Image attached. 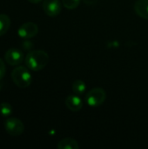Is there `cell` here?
Masks as SVG:
<instances>
[{"mask_svg": "<svg viewBox=\"0 0 148 149\" xmlns=\"http://www.w3.org/2000/svg\"><path fill=\"white\" fill-rule=\"evenodd\" d=\"M38 32V25L33 22H26L23 24L17 30V35L23 39H30L35 37Z\"/></svg>", "mask_w": 148, "mask_h": 149, "instance_id": "cell-5", "label": "cell"}, {"mask_svg": "<svg viewBox=\"0 0 148 149\" xmlns=\"http://www.w3.org/2000/svg\"><path fill=\"white\" fill-rule=\"evenodd\" d=\"M85 89H86V85L81 79H77L72 84V92L74 93V94L82 95L85 92Z\"/></svg>", "mask_w": 148, "mask_h": 149, "instance_id": "cell-12", "label": "cell"}, {"mask_svg": "<svg viewBox=\"0 0 148 149\" xmlns=\"http://www.w3.org/2000/svg\"><path fill=\"white\" fill-rule=\"evenodd\" d=\"M57 148L58 149H79V145L72 138H65L58 143Z\"/></svg>", "mask_w": 148, "mask_h": 149, "instance_id": "cell-10", "label": "cell"}, {"mask_svg": "<svg viewBox=\"0 0 148 149\" xmlns=\"http://www.w3.org/2000/svg\"><path fill=\"white\" fill-rule=\"evenodd\" d=\"M49 55L43 50L31 51L25 56V65L31 71L38 72L44 69L49 62Z\"/></svg>", "mask_w": 148, "mask_h": 149, "instance_id": "cell-1", "label": "cell"}, {"mask_svg": "<svg viewBox=\"0 0 148 149\" xmlns=\"http://www.w3.org/2000/svg\"><path fill=\"white\" fill-rule=\"evenodd\" d=\"M24 59L23 52L17 48H10L4 53V60L10 65H18Z\"/></svg>", "mask_w": 148, "mask_h": 149, "instance_id": "cell-6", "label": "cell"}, {"mask_svg": "<svg viewBox=\"0 0 148 149\" xmlns=\"http://www.w3.org/2000/svg\"><path fill=\"white\" fill-rule=\"evenodd\" d=\"M61 3L59 0H44L43 10L49 17H57L61 12Z\"/></svg>", "mask_w": 148, "mask_h": 149, "instance_id": "cell-7", "label": "cell"}, {"mask_svg": "<svg viewBox=\"0 0 148 149\" xmlns=\"http://www.w3.org/2000/svg\"><path fill=\"white\" fill-rule=\"evenodd\" d=\"M5 131L13 137L20 136L24 131V123L17 118H9L4 121Z\"/></svg>", "mask_w": 148, "mask_h": 149, "instance_id": "cell-4", "label": "cell"}, {"mask_svg": "<svg viewBox=\"0 0 148 149\" xmlns=\"http://www.w3.org/2000/svg\"><path fill=\"white\" fill-rule=\"evenodd\" d=\"M10 27V18L6 14H0V36L4 35Z\"/></svg>", "mask_w": 148, "mask_h": 149, "instance_id": "cell-11", "label": "cell"}, {"mask_svg": "<svg viewBox=\"0 0 148 149\" xmlns=\"http://www.w3.org/2000/svg\"><path fill=\"white\" fill-rule=\"evenodd\" d=\"M65 103L66 107L72 112H79L83 107V101L77 94L69 95L65 99Z\"/></svg>", "mask_w": 148, "mask_h": 149, "instance_id": "cell-8", "label": "cell"}, {"mask_svg": "<svg viewBox=\"0 0 148 149\" xmlns=\"http://www.w3.org/2000/svg\"><path fill=\"white\" fill-rule=\"evenodd\" d=\"M30 3H40L42 0H28Z\"/></svg>", "mask_w": 148, "mask_h": 149, "instance_id": "cell-17", "label": "cell"}, {"mask_svg": "<svg viewBox=\"0 0 148 149\" xmlns=\"http://www.w3.org/2000/svg\"><path fill=\"white\" fill-rule=\"evenodd\" d=\"M96 1H97V0H85V2L86 3H88V4L94 3H96Z\"/></svg>", "mask_w": 148, "mask_h": 149, "instance_id": "cell-16", "label": "cell"}, {"mask_svg": "<svg viewBox=\"0 0 148 149\" xmlns=\"http://www.w3.org/2000/svg\"><path fill=\"white\" fill-rule=\"evenodd\" d=\"M133 7L138 16L148 19V0H137Z\"/></svg>", "mask_w": 148, "mask_h": 149, "instance_id": "cell-9", "label": "cell"}, {"mask_svg": "<svg viewBox=\"0 0 148 149\" xmlns=\"http://www.w3.org/2000/svg\"><path fill=\"white\" fill-rule=\"evenodd\" d=\"M0 90H1V85H0Z\"/></svg>", "mask_w": 148, "mask_h": 149, "instance_id": "cell-18", "label": "cell"}, {"mask_svg": "<svg viewBox=\"0 0 148 149\" xmlns=\"http://www.w3.org/2000/svg\"><path fill=\"white\" fill-rule=\"evenodd\" d=\"M29 68L26 66H17L11 72V79L14 84L19 88H26L28 87L31 81L32 76L28 70Z\"/></svg>", "mask_w": 148, "mask_h": 149, "instance_id": "cell-2", "label": "cell"}, {"mask_svg": "<svg viewBox=\"0 0 148 149\" xmlns=\"http://www.w3.org/2000/svg\"><path fill=\"white\" fill-rule=\"evenodd\" d=\"M5 71H6V68H5L4 62H3V60L0 58V80L3 79V78L4 77V75H5Z\"/></svg>", "mask_w": 148, "mask_h": 149, "instance_id": "cell-15", "label": "cell"}, {"mask_svg": "<svg viewBox=\"0 0 148 149\" xmlns=\"http://www.w3.org/2000/svg\"><path fill=\"white\" fill-rule=\"evenodd\" d=\"M12 113V107L7 102H2L0 104V114L3 117H8Z\"/></svg>", "mask_w": 148, "mask_h": 149, "instance_id": "cell-13", "label": "cell"}, {"mask_svg": "<svg viewBox=\"0 0 148 149\" xmlns=\"http://www.w3.org/2000/svg\"><path fill=\"white\" fill-rule=\"evenodd\" d=\"M61 3L65 8L68 10H73V9H76L79 5L80 0H62Z\"/></svg>", "mask_w": 148, "mask_h": 149, "instance_id": "cell-14", "label": "cell"}, {"mask_svg": "<svg viewBox=\"0 0 148 149\" xmlns=\"http://www.w3.org/2000/svg\"><path fill=\"white\" fill-rule=\"evenodd\" d=\"M106 99V91L100 87H96L89 91L85 98L86 104L92 107H97L102 105Z\"/></svg>", "mask_w": 148, "mask_h": 149, "instance_id": "cell-3", "label": "cell"}]
</instances>
